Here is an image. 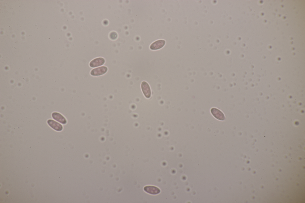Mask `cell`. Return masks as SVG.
<instances>
[{"instance_id":"cell-1","label":"cell","mask_w":305,"mask_h":203,"mask_svg":"<svg viewBox=\"0 0 305 203\" xmlns=\"http://www.w3.org/2000/svg\"><path fill=\"white\" fill-rule=\"evenodd\" d=\"M107 70V67L103 66L93 69L91 71V74L95 76L101 75L106 73Z\"/></svg>"},{"instance_id":"cell-2","label":"cell","mask_w":305,"mask_h":203,"mask_svg":"<svg viewBox=\"0 0 305 203\" xmlns=\"http://www.w3.org/2000/svg\"><path fill=\"white\" fill-rule=\"evenodd\" d=\"M211 111L212 115L217 119L222 121L225 120V117L224 113L219 110L213 108L211 109Z\"/></svg>"},{"instance_id":"cell-3","label":"cell","mask_w":305,"mask_h":203,"mask_svg":"<svg viewBox=\"0 0 305 203\" xmlns=\"http://www.w3.org/2000/svg\"><path fill=\"white\" fill-rule=\"evenodd\" d=\"M48 123L51 127L57 131H60L63 129L62 126L54 120H49L48 121Z\"/></svg>"},{"instance_id":"cell-4","label":"cell","mask_w":305,"mask_h":203,"mask_svg":"<svg viewBox=\"0 0 305 203\" xmlns=\"http://www.w3.org/2000/svg\"><path fill=\"white\" fill-rule=\"evenodd\" d=\"M141 87L145 96L147 98H149L151 96V91L149 84L146 82H143L142 83Z\"/></svg>"},{"instance_id":"cell-5","label":"cell","mask_w":305,"mask_h":203,"mask_svg":"<svg viewBox=\"0 0 305 203\" xmlns=\"http://www.w3.org/2000/svg\"><path fill=\"white\" fill-rule=\"evenodd\" d=\"M105 62L104 59L102 58L96 59L91 62L90 63L91 67L94 68L103 65Z\"/></svg>"},{"instance_id":"cell-6","label":"cell","mask_w":305,"mask_h":203,"mask_svg":"<svg viewBox=\"0 0 305 203\" xmlns=\"http://www.w3.org/2000/svg\"><path fill=\"white\" fill-rule=\"evenodd\" d=\"M52 116L54 119L62 124H65L67 123V121L65 118L59 113H53L52 114Z\"/></svg>"},{"instance_id":"cell-7","label":"cell","mask_w":305,"mask_h":203,"mask_svg":"<svg viewBox=\"0 0 305 203\" xmlns=\"http://www.w3.org/2000/svg\"><path fill=\"white\" fill-rule=\"evenodd\" d=\"M165 41L164 40H157L153 43L150 46V48L152 50H157L162 48L165 45Z\"/></svg>"},{"instance_id":"cell-8","label":"cell","mask_w":305,"mask_h":203,"mask_svg":"<svg viewBox=\"0 0 305 203\" xmlns=\"http://www.w3.org/2000/svg\"><path fill=\"white\" fill-rule=\"evenodd\" d=\"M144 190L147 192L153 194H158L160 192V190L158 188L151 186L146 187Z\"/></svg>"},{"instance_id":"cell-9","label":"cell","mask_w":305,"mask_h":203,"mask_svg":"<svg viewBox=\"0 0 305 203\" xmlns=\"http://www.w3.org/2000/svg\"><path fill=\"white\" fill-rule=\"evenodd\" d=\"M111 38L112 39H115L117 38V34L115 32L112 33L110 35Z\"/></svg>"}]
</instances>
